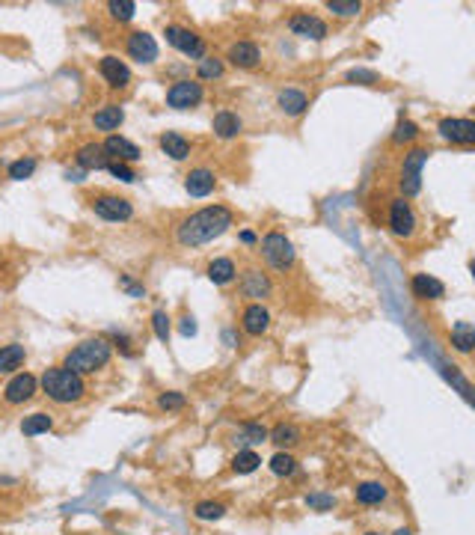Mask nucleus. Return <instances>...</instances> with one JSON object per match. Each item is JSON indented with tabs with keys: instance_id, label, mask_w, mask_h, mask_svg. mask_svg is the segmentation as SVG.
<instances>
[{
	"instance_id": "f257e3e1",
	"label": "nucleus",
	"mask_w": 475,
	"mask_h": 535,
	"mask_svg": "<svg viewBox=\"0 0 475 535\" xmlns=\"http://www.w3.org/2000/svg\"><path fill=\"white\" fill-rule=\"evenodd\" d=\"M232 223H235V214L226 206H205L176 226V241L181 247H203V244H211L214 238L229 233Z\"/></svg>"
},
{
	"instance_id": "f03ea898",
	"label": "nucleus",
	"mask_w": 475,
	"mask_h": 535,
	"mask_svg": "<svg viewBox=\"0 0 475 535\" xmlns=\"http://www.w3.org/2000/svg\"><path fill=\"white\" fill-rule=\"evenodd\" d=\"M42 389H45V396L56 404H75L83 399L86 384L78 372H71L66 366H54L42 375Z\"/></svg>"
},
{
	"instance_id": "7ed1b4c3",
	"label": "nucleus",
	"mask_w": 475,
	"mask_h": 535,
	"mask_svg": "<svg viewBox=\"0 0 475 535\" xmlns=\"http://www.w3.org/2000/svg\"><path fill=\"white\" fill-rule=\"evenodd\" d=\"M110 363V345L104 339H86L80 345H75L68 354H66V369L78 372L80 378L83 375H92L98 369H104Z\"/></svg>"
},
{
	"instance_id": "20e7f679",
	"label": "nucleus",
	"mask_w": 475,
	"mask_h": 535,
	"mask_svg": "<svg viewBox=\"0 0 475 535\" xmlns=\"http://www.w3.org/2000/svg\"><path fill=\"white\" fill-rule=\"evenodd\" d=\"M428 149L425 146H413L404 161H401V170H398V187H401V196H416L422 191V167L428 161Z\"/></svg>"
},
{
	"instance_id": "39448f33",
	"label": "nucleus",
	"mask_w": 475,
	"mask_h": 535,
	"mask_svg": "<svg viewBox=\"0 0 475 535\" xmlns=\"http://www.w3.org/2000/svg\"><path fill=\"white\" fill-rule=\"evenodd\" d=\"M262 256L267 259V265L270 268H277V271H291L294 268V259H297V253H294V244L285 238L282 233H267L265 238H262Z\"/></svg>"
},
{
	"instance_id": "423d86ee",
	"label": "nucleus",
	"mask_w": 475,
	"mask_h": 535,
	"mask_svg": "<svg viewBox=\"0 0 475 535\" xmlns=\"http://www.w3.org/2000/svg\"><path fill=\"white\" fill-rule=\"evenodd\" d=\"M416 214L410 208V202L404 196H398L392 199V206H390V233L395 238H413L416 235Z\"/></svg>"
},
{
	"instance_id": "0eeeda50",
	"label": "nucleus",
	"mask_w": 475,
	"mask_h": 535,
	"mask_svg": "<svg viewBox=\"0 0 475 535\" xmlns=\"http://www.w3.org/2000/svg\"><path fill=\"white\" fill-rule=\"evenodd\" d=\"M92 211H95L102 221H113V223H119V221H131L134 206H131V202H128L125 196L102 194V196H95V199H92Z\"/></svg>"
},
{
	"instance_id": "6e6552de",
	"label": "nucleus",
	"mask_w": 475,
	"mask_h": 535,
	"mask_svg": "<svg viewBox=\"0 0 475 535\" xmlns=\"http://www.w3.org/2000/svg\"><path fill=\"white\" fill-rule=\"evenodd\" d=\"M203 95H205V90L199 81H179L167 90V105L176 110H187V107H196L199 101H203Z\"/></svg>"
},
{
	"instance_id": "1a4fd4ad",
	"label": "nucleus",
	"mask_w": 475,
	"mask_h": 535,
	"mask_svg": "<svg viewBox=\"0 0 475 535\" xmlns=\"http://www.w3.org/2000/svg\"><path fill=\"white\" fill-rule=\"evenodd\" d=\"M437 131L443 140L449 143H464V146H472L475 143V119H460V117H445L437 122Z\"/></svg>"
},
{
	"instance_id": "9d476101",
	"label": "nucleus",
	"mask_w": 475,
	"mask_h": 535,
	"mask_svg": "<svg viewBox=\"0 0 475 535\" xmlns=\"http://www.w3.org/2000/svg\"><path fill=\"white\" fill-rule=\"evenodd\" d=\"M167 42H169L172 48H179L181 54L193 57V60H203V54H205L203 39H199L193 30H187V27H179V24H169L167 27Z\"/></svg>"
},
{
	"instance_id": "9b49d317",
	"label": "nucleus",
	"mask_w": 475,
	"mask_h": 535,
	"mask_svg": "<svg viewBox=\"0 0 475 535\" xmlns=\"http://www.w3.org/2000/svg\"><path fill=\"white\" fill-rule=\"evenodd\" d=\"M289 30H291L294 36L315 39V42L327 39V24H324L318 16H312V12H294V16L289 18Z\"/></svg>"
},
{
	"instance_id": "f8f14e48",
	"label": "nucleus",
	"mask_w": 475,
	"mask_h": 535,
	"mask_svg": "<svg viewBox=\"0 0 475 535\" xmlns=\"http://www.w3.org/2000/svg\"><path fill=\"white\" fill-rule=\"evenodd\" d=\"M226 60L232 63L235 69H255L258 63H262V51H258L255 42H250V39H238V42H232V45H229Z\"/></svg>"
},
{
	"instance_id": "ddd939ff",
	"label": "nucleus",
	"mask_w": 475,
	"mask_h": 535,
	"mask_svg": "<svg viewBox=\"0 0 475 535\" xmlns=\"http://www.w3.org/2000/svg\"><path fill=\"white\" fill-rule=\"evenodd\" d=\"M36 387H39V381L33 378L30 372H21V375H16L6 387H4V401L6 404H24V401H30L33 396H36Z\"/></svg>"
},
{
	"instance_id": "4468645a",
	"label": "nucleus",
	"mask_w": 475,
	"mask_h": 535,
	"mask_svg": "<svg viewBox=\"0 0 475 535\" xmlns=\"http://www.w3.org/2000/svg\"><path fill=\"white\" fill-rule=\"evenodd\" d=\"M241 292L247 295V298H253V300L258 303V300L270 298L273 286H270V280H267V274H265V271H258V268H247V271L241 274Z\"/></svg>"
},
{
	"instance_id": "2eb2a0df",
	"label": "nucleus",
	"mask_w": 475,
	"mask_h": 535,
	"mask_svg": "<svg viewBox=\"0 0 475 535\" xmlns=\"http://www.w3.org/2000/svg\"><path fill=\"white\" fill-rule=\"evenodd\" d=\"M128 54H131V60L137 63H155L157 60V42L152 33L146 30H134L128 36Z\"/></svg>"
},
{
	"instance_id": "dca6fc26",
	"label": "nucleus",
	"mask_w": 475,
	"mask_h": 535,
	"mask_svg": "<svg viewBox=\"0 0 475 535\" xmlns=\"http://www.w3.org/2000/svg\"><path fill=\"white\" fill-rule=\"evenodd\" d=\"M241 327H243V334H250V336L267 334V327H270V312H267V307H262V303H250V307H243V312H241Z\"/></svg>"
},
{
	"instance_id": "f3484780",
	"label": "nucleus",
	"mask_w": 475,
	"mask_h": 535,
	"mask_svg": "<svg viewBox=\"0 0 475 535\" xmlns=\"http://www.w3.org/2000/svg\"><path fill=\"white\" fill-rule=\"evenodd\" d=\"M98 71H102V78L113 90H125V86L131 83V69H128L119 57H104V60L98 63Z\"/></svg>"
},
{
	"instance_id": "a211bd4d",
	"label": "nucleus",
	"mask_w": 475,
	"mask_h": 535,
	"mask_svg": "<svg viewBox=\"0 0 475 535\" xmlns=\"http://www.w3.org/2000/svg\"><path fill=\"white\" fill-rule=\"evenodd\" d=\"M214 184H217V179H214V172L205 170V167H196V170H191L184 176V191L191 196H196V199L208 196L214 191Z\"/></svg>"
},
{
	"instance_id": "6ab92c4d",
	"label": "nucleus",
	"mask_w": 475,
	"mask_h": 535,
	"mask_svg": "<svg viewBox=\"0 0 475 535\" xmlns=\"http://www.w3.org/2000/svg\"><path fill=\"white\" fill-rule=\"evenodd\" d=\"M104 152H107V158H113V161H122V164H134V161H140V149L134 146L131 140H125V137H119V134H110L104 143Z\"/></svg>"
},
{
	"instance_id": "aec40b11",
	"label": "nucleus",
	"mask_w": 475,
	"mask_h": 535,
	"mask_svg": "<svg viewBox=\"0 0 475 535\" xmlns=\"http://www.w3.org/2000/svg\"><path fill=\"white\" fill-rule=\"evenodd\" d=\"M410 288H413V295L419 298V300H440V298H445V286L437 277H431V274H413Z\"/></svg>"
},
{
	"instance_id": "412c9836",
	"label": "nucleus",
	"mask_w": 475,
	"mask_h": 535,
	"mask_svg": "<svg viewBox=\"0 0 475 535\" xmlns=\"http://www.w3.org/2000/svg\"><path fill=\"white\" fill-rule=\"evenodd\" d=\"M75 161H78L80 170H102V167L110 164L102 143H83V146L75 152Z\"/></svg>"
},
{
	"instance_id": "4be33fe9",
	"label": "nucleus",
	"mask_w": 475,
	"mask_h": 535,
	"mask_svg": "<svg viewBox=\"0 0 475 535\" xmlns=\"http://www.w3.org/2000/svg\"><path fill=\"white\" fill-rule=\"evenodd\" d=\"M277 105H279V110L285 113V117H300V113H306V107H309V95L303 90L289 86V90H279Z\"/></svg>"
},
{
	"instance_id": "5701e85b",
	"label": "nucleus",
	"mask_w": 475,
	"mask_h": 535,
	"mask_svg": "<svg viewBox=\"0 0 475 535\" xmlns=\"http://www.w3.org/2000/svg\"><path fill=\"white\" fill-rule=\"evenodd\" d=\"M211 128H214V134H217L220 140H232V137L241 134L243 122H241L238 113H232V110H217V113H214V119H211Z\"/></svg>"
},
{
	"instance_id": "b1692460",
	"label": "nucleus",
	"mask_w": 475,
	"mask_h": 535,
	"mask_svg": "<svg viewBox=\"0 0 475 535\" xmlns=\"http://www.w3.org/2000/svg\"><path fill=\"white\" fill-rule=\"evenodd\" d=\"M452 348L457 351V354H472L475 351V324H469V322H457L455 327H452Z\"/></svg>"
},
{
	"instance_id": "393cba45",
	"label": "nucleus",
	"mask_w": 475,
	"mask_h": 535,
	"mask_svg": "<svg viewBox=\"0 0 475 535\" xmlns=\"http://www.w3.org/2000/svg\"><path fill=\"white\" fill-rule=\"evenodd\" d=\"M161 149L172 158V161H184V158L191 155V143H187V137H181L179 131H164L161 134Z\"/></svg>"
},
{
	"instance_id": "a878e982",
	"label": "nucleus",
	"mask_w": 475,
	"mask_h": 535,
	"mask_svg": "<svg viewBox=\"0 0 475 535\" xmlns=\"http://www.w3.org/2000/svg\"><path fill=\"white\" fill-rule=\"evenodd\" d=\"M238 277V268H235V262L232 259H214V262L208 265V280L214 283V286H229Z\"/></svg>"
},
{
	"instance_id": "bb28decb",
	"label": "nucleus",
	"mask_w": 475,
	"mask_h": 535,
	"mask_svg": "<svg viewBox=\"0 0 475 535\" xmlns=\"http://www.w3.org/2000/svg\"><path fill=\"white\" fill-rule=\"evenodd\" d=\"M386 497H390V488L383 482H363L356 485V502L359 505H380Z\"/></svg>"
},
{
	"instance_id": "cd10ccee",
	"label": "nucleus",
	"mask_w": 475,
	"mask_h": 535,
	"mask_svg": "<svg viewBox=\"0 0 475 535\" xmlns=\"http://www.w3.org/2000/svg\"><path fill=\"white\" fill-rule=\"evenodd\" d=\"M122 119H125V113H122V107H116V105H107V107H102L92 117V125L98 128V131H116V128L122 125Z\"/></svg>"
},
{
	"instance_id": "c85d7f7f",
	"label": "nucleus",
	"mask_w": 475,
	"mask_h": 535,
	"mask_svg": "<svg viewBox=\"0 0 475 535\" xmlns=\"http://www.w3.org/2000/svg\"><path fill=\"white\" fill-rule=\"evenodd\" d=\"M273 443L279 446V449H291V446H297L300 440H303V435H300V428L297 425H291V423H279L277 428L270 431L267 435Z\"/></svg>"
},
{
	"instance_id": "c756f323",
	"label": "nucleus",
	"mask_w": 475,
	"mask_h": 535,
	"mask_svg": "<svg viewBox=\"0 0 475 535\" xmlns=\"http://www.w3.org/2000/svg\"><path fill=\"white\" fill-rule=\"evenodd\" d=\"M51 428H54L51 413H30V416H24V423H21V435L24 437H39V435H48Z\"/></svg>"
},
{
	"instance_id": "7c9ffc66",
	"label": "nucleus",
	"mask_w": 475,
	"mask_h": 535,
	"mask_svg": "<svg viewBox=\"0 0 475 535\" xmlns=\"http://www.w3.org/2000/svg\"><path fill=\"white\" fill-rule=\"evenodd\" d=\"M27 360V351H24V345H4L0 348V372H16L21 369V363Z\"/></svg>"
},
{
	"instance_id": "2f4dec72",
	"label": "nucleus",
	"mask_w": 475,
	"mask_h": 535,
	"mask_svg": "<svg viewBox=\"0 0 475 535\" xmlns=\"http://www.w3.org/2000/svg\"><path fill=\"white\" fill-rule=\"evenodd\" d=\"M258 464H262V458H258L255 449H241V452L232 458V470H235L238 476H250V473H255Z\"/></svg>"
},
{
	"instance_id": "473e14b6",
	"label": "nucleus",
	"mask_w": 475,
	"mask_h": 535,
	"mask_svg": "<svg viewBox=\"0 0 475 535\" xmlns=\"http://www.w3.org/2000/svg\"><path fill=\"white\" fill-rule=\"evenodd\" d=\"M327 9L339 18H354L363 12V4H359V0H327Z\"/></svg>"
},
{
	"instance_id": "72a5a7b5",
	"label": "nucleus",
	"mask_w": 475,
	"mask_h": 535,
	"mask_svg": "<svg viewBox=\"0 0 475 535\" xmlns=\"http://www.w3.org/2000/svg\"><path fill=\"white\" fill-rule=\"evenodd\" d=\"M270 473L273 476H294L297 473V461H294V455H289V452H277L270 458Z\"/></svg>"
},
{
	"instance_id": "f704fd0d",
	"label": "nucleus",
	"mask_w": 475,
	"mask_h": 535,
	"mask_svg": "<svg viewBox=\"0 0 475 535\" xmlns=\"http://www.w3.org/2000/svg\"><path fill=\"white\" fill-rule=\"evenodd\" d=\"M416 137H419V125L410 122V119H401L395 125V131H392V143H395V146H401V143H413Z\"/></svg>"
},
{
	"instance_id": "c9c22d12",
	"label": "nucleus",
	"mask_w": 475,
	"mask_h": 535,
	"mask_svg": "<svg viewBox=\"0 0 475 535\" xmlns=\"http://www.w3.org/2000/svg\"><path fill=\"white\" fill-rule=\"evenodd\" d=\"M107 9H110V16L116 21H131L134 12H137V4L134 0H110Z\"/></svg>"
},
{
	"instance_id": "e433bc0d",
	"label": "nucleus",
	"mask_w": 475,
	"mask_h": 535,
	"mask_svg": "<svg viewBox=\"0 0 475 535\" xmlns=\"http://www.w3.org/2000/svg\"><path fill=\"white\" fill-rule=\"evenodd\" d=\"M199 520H220L223 515H226V505L223 502H211V500H205V502H199L196 505V512H193Z\"/></svg>"
},
{
	"instance_id": "4c0bfd02",
	"label": "nucleus",
	"mask_w": 475,
	"mask_h": 535,
	"mask_svg": "<svg viewBox=\"0 0 475 535\" xmlns=\"http://www.w3.org/2000/svg\"><path fill=\"white\" fill-rule=\"evenodd\" d=\"M33 170H36V161H33V158H21V161L9 164V179L24 182V179H30V176H33Z\"/></svg>"
},
{
	"instance_id": "58836bf2",
	"label": "nucleus",
	"mask_w": 475,
	"mask_h": 535,
	"mask_svg": "<svg viewBox=\"0 0 475 535\" xmlns=\"http://www.w3.org/2000/svg\"><path fill=\"white\" fill-rule=\"evenodd\" d=\"M223 75V63L217 57H203L199 60V78L203 81H211V78H220Z\"/></svg>"
},
{
	"instance_id": "ea45409f",
	"label": "nucleus",
	"mask_w": 475,
	"mask_h": 535,
	"mask_svg": "<svg viewBox=\"0 0 475 535\" xmlns=\"http://www.w3.org/2000/svg\"><path fill=\"white\" fill-rule=\"evenodd\" d=\"M184 404H187L184 393H176V389H169V393L157 396V408H161V411H181Z\"/></svg>"
},
{
	"instance_id": "a19ab883",
	"label": "nucleus",
	"mask_w": 475,
	"mask_h": 535,
	"mask_svg": "<svg viewBox=\"0 0 475 535\" xmlns=\"http://www.w3.org/2000/svg\"><path fill=\"white\" fill-rule=\"evenodd\" d=\"M152 330H155V336L161 339V342H169V315L157 310L152 315Z\"/></svg>"
},
{
	"instance_id": "79ce46f5",
	"label": "nucleus",
	"mask_w": 475,
	"mask_h": 535,
	"mask_svg": "<svg viewBox=\"0 0 475 535\" xmlns=\"http://www.w3.org/2000/svg\"><path fill=\"white\" fill-rule=\"evenodd\" d=\"M262 440H267V431L262 425H243L238 437V443H262Z\"/></svg>"
},
{
	"instance_id": "37998d69",
	"label": "nucleus",
	"mask_w": 475,
	"mask_h": 535,
	"mask_svg": "<svg viewBox=\"0 0 475 535\" xmlns=\"http://www.w3.org/2000/svg\"><path fill=\"white\" fill-rule=\"evenodd\" d=\"M348 81H359V83H366V86H374V83H380V75H378V71H368V69H351L348 71Z\"/></svg>"
},
{
	"instance_id": "c03bdc74",
	"label": "nucleus",
	"mask_w": 475,
	"mask_h": 535,
	"mask_svg": "<svg viewBox=\"0 0 475 535\" xmlns=\"http://www.w3.org/2000/svg\"><path fill=\"white\" fill-rule=\"evenodd\" d=\"M107 170H110L119 182H134V179H137V172H134L131 167H128V164H122V161H110Z\"/></svg>"
},
{
	"instance_id": "a18cd8bd",
	"label": "nucleus",
	"mask_w": 475,
	"mask_h": 535,
	"mask_svg": "<svg viewBox=\"0 0 475 535\" xmlns=\"http://www.w3.org/2000/svg\"><path fill=\"white\" fill-rule=\"evenodd\" d=\"M306 505H309V509H318V512H324V509H333V505H336V500H333V497H321V494H312V497H306Z\"/></svg>"
},
{
	"instance_id": "49530a36",
	"label": "nucleus",
	"mask_w": 475,
	"mask_h": 535,
	"mask_svg": "<svg viewBox=\"0 0 475 535\" xmlns=\"http://www.w3.org/2000/svg\"><path fill=\"white\" fill-rule=\"evenodd\" d=\"M181 334L184 336H196V322L193 318H181Z\"/></svg>"
},
{
	"instance_id": "de8ad7c7",
	"label": "nucleus",
	"mask_w": 475,
	"mask_h": 535,
	"mask_svg": "<svg viewBox=\"0 0 475 535\" xmlns=\"http://www.w3.org/2000/svg\"><path fill=\"white\" fill-rule=\"evenodd\" d=\"M241 241H243V244H253V241H255V235H253L250 229H247V233H241Z\"/></svg>"
},
{
	"instance_id": "09e8293b",
	"label": "nucleus",
	"mask_w": 475,
	"mask_h": 535,
	"mask_svg": "<svg viewBox=\"0 0 475 535\" xmlns=\"http://www.w3.org/2000/svg\"><path fill=\"white\" fill-rule=\"evenodd\" d=\"M392 535H413V532H410V529H407V527H401V529H395V532H392Z\"/></svg>"
},
{
	"instance_id": "8fccbe9b",
	"label": "nucleus",
	"mask_w": 475,
	"mask_h": 535,
	"mask_svg": "<svg viewBox=\"0 0 475 535\" xmlns=\"http://www.w3.org/2000/svg\"><path fill=\"white\" fill-rule=\"evenodd\" d=\"M469 271H472V280H475V259H472V262H469Z\"/></svg>"
},
{
	"instance_id": "3c124183",
	"label": "nucleus",
	"mask_w": 475,
	"mask_h": 535,
	"mask_svg": "<svg viewBox=\"0 0 475 535\" xmlns=\"http://www.w3.org/2000/svg\"><path fill=\"white\" fill-rule=\"evenodd\" d=\"M366 535H383V532H366Z\"/></svg>"
}]
</instances>
